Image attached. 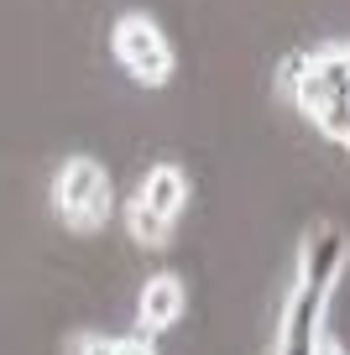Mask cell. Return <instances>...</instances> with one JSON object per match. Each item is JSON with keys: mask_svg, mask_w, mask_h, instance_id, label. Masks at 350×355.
I'll return each mask as SVG.
<instances>
[{"mask_svg": "<svg viewBox=\"0 0 350 355\" xmlns=\"http://www.w3.org/2000/svg\"><path fill=\"white\" fill-rule=\"evenodd\" d=\"M188 204V178L183 167L173 162H157L152 173L142 178V189L131 193V204H126V225H131V235L142 245H162L167 235H173V220L178 209Z\"/></svg>", "mask_w": 350, "mask_h": 355, "instance_id": "cell-3", "label": "cell"}, {"mask_svg": "<svg viewBox=\"0 0 350 355\" xmlns=\"http://www.w3.org/2000/svg\"><path fill=\"white\" fill-rule=\"evenodd\" d=\"M121 355H157V350H152V340H126Z\"/></svg>", "mask_w": 350, "mask_h": 355, "instance_id": "cell-8", "label": "cell"}, {"mask_svg": "<svg viewBox=\"0 0 350 355\" xmlns=\"http://www.w3.org/2000/svg\"><path fill=\"white\" fill-rule=\"evenodd\" d=\"M345 256H350L345 225H335V220L308 225L303 245H298V282L283 303V324H277V350L272 355H314L324 345L329 288L345 272Z\"/></svg>", "mask_w": 350, "mask_h": 355, "instance_id": "cell-1", "label": "cell"}, {"mask_svg": "<svg viewBox=\"0 0 350 355\" xmlns=\"http://www.w3.org/2000/svg\"><path fill=\"white\" fill-rule=\"evenodd\" d=\"M110 173L94 157H68L53 178V209L68 230H99L110 214Z\"/></svg>", "mask_w": 350, "mask_h": 355, "instance_id": "cell-4", "label": "cell"}, {"mask_svg": "<svg viewBox=\"0 0 350 355\" xmlns=\"http://www.w3.org/2000/svg\"><path fill=\"white\" fill-rule=\"evenodd\" d=\"M110 42H115V58H121V68L131 78H142V84H162L167 73H173V47H167L162 26L152 21V16H121L115 21V32H110Z\"/></svg>", "mask_w": 350, "mask_h": 355, "instance_id": "cell-5", "label": "cell"}, {"mask_svg": "<svg viewBox=\"0 0 350 355\" xmlns=\"http://www.w3.org/2000/svg\"><path fill=\"white\" fill-rule=\"evenodd\" d=\"M283 84L298 100V110L350 152V42L345 47H314V53L288 58Z\"/></svg>", "mask_w": 350, "mask_h": 355, "instance_id": "cell-2", "label": "cell"}, {"mask_svg": "<svg viewBox=\"0 0 350 355\" xmlns=\"http://www.w3.org/2000/svg\"><path fill=\"white\" fill-rule=\"evenodd\" d=\"M126 340H110V334H74L68 355H121Z\"/></svg>", "mask_w": 350, "mask_h": 355, "instance_id": "cell-7", "label": "cell"}, {"mask_svg": "<svg viewBox=\"0 0 350 355\" xmlns=\"http://www.w3.org/2000/svg\"><path fill=\"white\" fill-rule=\"evenodd\" d=\"M314 355H345V350H340V345H335V340H324V345H319V350H314Z\"/></svg>", "mask_w": 350, "mask_h": 355, "instance_id": "cell-9", "label": "cell"}, {"mask_svg": "<svg viewBox=\"0 0 350 355\" xmlns=\"http://www.w3.org/2000/svg\"><path fill=\"white\" fill-rule=\"evenodd\" d=\"M183 313V282L173 277V272H157L152 282L142 288V309H136V324H142V334H162L167 324Z\"/></svg>", "mask_w": 350, "mask_h": 355, "instance_id": "cell-6", "label": "cell"}]
</instances>
